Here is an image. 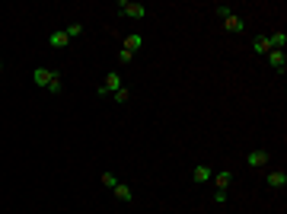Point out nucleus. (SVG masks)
I'll return each mask as SVG.
<instances>
[{
	"mask_svg": "<svg viewBox=\"0 0 287 214\" xmlns=\"http://www.w3.org/2000/svg\"><path fill=\"white\" fill-rule=\"evenodd\" d=\"M32 80H35L38 86H45V90H51L54 96H58L64 86H61V74H54V70H48V67H35L32 70Z\"/></svg>",
	"mask_w": 287,
	"mask_h": 214,
	"instance_id": "1",
	"label": "nucleus"
},
{
	"mask_svg": "<svg viewBox=\"0 0 287 214\" xmlns=\"http://www.w3.org/2000/svg\"><path fill=\"white\" fill-rule=\"evenodd\" d=\"M118 10L125 16H131V19H144V16H147V7H144V3H134V0H121Z\"/></svg>",
	"mask_w": 287,
	"mask_h": 214,
	"instance_id": "2",
	"label": "nucleus"
},
{
	"mask_svg": "<svg viewBox=\"0 0 287 214\" xmlns=\"http://www.w3.org/2000/svg\"><path fill=\"white\" fill-rule=\"evenodd\" d=\"M118 90H121V74L112 70V74L106 77V83L99 86V96H112V93H118Z\"/></svg>",
	"mask_w": 287,
	"mask_h": 214,
	"instance_id": "3",
	"label": "nucleus"
},
{
	"mask_svg": "<svg viewBox=\"0 0 287 214\" xmlns=\"http://www.w3.org/2000/svg\"><path fill=\"white\" fill-rule=\"evenodd\" d=\"M265 58H268V64H271L278 74H284V70H287V54L281 51V48H271V51L265 54Z\"/></svg>",
	"mask_w": 287,
	"mask_h": 214,
	"instance_id": "4",
	"label": "nucleus"
},
{
	"mask_svg": "<svg viewBox=\"0 0 287 214\" xmlns=\"http://www.w3.org/2000/svg\"><path fill=\"white\" fill-rule=\"evenodd\" d=\"M246 163H249L252 169L265 166V163H268V150H249V153H246Z\"/></svg>",
	"mask_w": 287,
	"mask_h": 214,
	"instance_id": "5",
	"label": "nucleus"
},
{
	"mask_svg": "<svg viewBox=\"0 0 287 214\" xmlns=\"http://www.w3.org/2000/svg\"><path fill=\"white\" fill-rule=\"evenodd\" d=\"M265 182L271 185V189H284V185H287V173H284V169H271Z\"/></svg>",
	"mask_w": 287,
	"mask_h": 214,
	"instance_id": "6",
	"label": "nucleus"
},
{
	"mask_svg": "<svg viewBox=\"0 0 287 214\" xmlns=\"http://www.w3.org/2000/svg\"><path fill=\"white\" fill-rule=\"evenodd\" d=\"M223 26H227V32H246V19H239V16H227Z\"/></svg>",
	"mask_w": 287,
	"mask_h": 214,
	"instance_id": "7",
	"label": "nucleus"
},
{
	"mask_svg": "<svg viewBox=\"0 0 287 214\" xmlns=\"http://www.w3.org/2000/svg\"><path fill=\"white\" fill-rule=\"evenodd\" d=\"M48 42H51V48H67V32L64 29H58V32H51V38H48Z\"/></svg>",
	"mask_w": 287,
	"mask_h": 214,
	"instance_id": "8",
	"label": "nucleus"
},
{
	"mask_svg": "<svg viewBox=\"0 0 287 214\" xmlns=\"http://www.w3.org/2000/svg\"><path fill=\"white\" fill-rule=\"evenodd\" d=\"M115 198H118V201H131V198H134V192H131L128 189V185H125V182H118V185H115Z\"/></svg>",
	"mask_w": 287,
	"mask_h": 214,
	"instance_id": "9",
	"label": "nucleus"
},
{
	"mask_svg": "<svg viewBox=\"0 0 287 214\" xmlns=\"http://www.w3.org/2000/svg\"><path fill=\"white\" fill-rule=\"evenodd\" d=\"M214 173H211V166L207 163H201V166H195V182H207Z\"/></svg>",
	"mask_w": 287,
	"mask_h": 214,
	"instance_id": "10",
	"label": "nucleus"
},
{
	"mask_svg": "<svg viewBox=\"0 0 287 214\" xmlns=\"http://www.w3.org/2000/svg\"><path fill=\"white\" fill-rule=\"evenodd\" d=\"M141 45H144V35H137V32H134V35H128V38H125V48H128L131 54H134Z\"/></svg>",
	"mask_w": 287,
	"mask_h": 214,
	"instance_id": "11",
	"label": "nucleus"
},
{
	"mask_svg": "<svg viewBox=\"0 0 287 214\" xmlns=\"http://www.w3.org/2000/svg\"><path fill=\"white\" fill-rule=\"evenodd\" d=\"M252 48H255V54H268V51H271V42H268V38H255Z\"/></svg>",
	"mask_w": 287,
	"mask_h": 214,
	"instance_id": "12",
	"label": "nucleus"
},
{
	"mask_svg": "<svg viewBox=\"0 0 287 214\" xmlns=\"http://www.w3.org/2000/svg\"><path fill=\"white\" fill-rule=\"evenodd\" d=\"M230 179H233V176H230V169H220L217 176H214V182H217V189H227Z\"/></svg>",
	"mask_w": 287,
	"mask_h": 214,
	"instance_id": "13",
	"label": "nucleus"
},
{
	"mask_svg": "<svg viewBox=\"0 0 287 214\" xmlns=\"http://www.w3.org/2000/svg\"><path fill=\"white\" fill-rule=\"evenodd\" d=\"M268 42H271V48H281V51H284L287 35H284V32H274V35H268Z\"/></svg>",
	"mask_w": 287,
	"mask_h": 214,
	"instance_id": "14",
	"label": "nucleus"
},
{
	"mask_svg": "<svg viewBox=\"0 0 287 214\" xmlns=\"http://www.w3.org/2000/svg\"><path fill=\"white\" fill-rule=\"evenodd\" d=\"M64 32H67V38H77V35H83V26H80V23H70Z\"/></svg>",
	"mask_w": 287,
	"mask_h": 214,
	"instance_id": "15",
	"label": "nucleus"
},
{
	"mask_svg": "<svg viewBox=\"0 0 287 214\" xmlns=\"http://www.w3.org/2000/svg\"><path fill=\"white\" fill-rule=\"evenodd\" d=\"M214 13H217L220 19H227V16H233V10H230L227 3H217V7H214Z\"/></svg>",
	"mask_w": 287,
	"mask_h": 214,
	"instance_id": "16",
	"label": "nucleus"
},
{
	"mask_svg": "<svg viewBox=\"0 0 287 214\" xmlns=\"http://www.w3.org/2000/svg\"><path fill=\"white\" fill-rule=\"evenodd\" d=\"M102 185H106V189H115V185H118V179H115L112 173H102Z\"/></svg>",
	"mask_w": 287,
	"mask_h": 214,
	"instance_id": "17",
	"label": "nucleus"
},
{
	"mask_svg": "<svg viewBox=\"0 0 287 214\" xmlns=\"http://www.w3.org/2000/svg\"><path fill=\"white\" fill-rule=\"evenodd\" d=\"M112 99L115 102H128V86H121L118 93H112Z\"/></svg>",
	"mask_w": 287,
	"mask_h": 214,
	"instance_id": "18",
	"label": "nucleus"
},
{
	"mask_svg": "<svg viewBox=\"0 0 287 214\" xmlns=\"http://www.w3.org/2000/svg\"><path fill=\"white\" fill-rule=\"evenodd\" d=\"M128 61H134V54H131L128 48H121L118 51V64H128Z\"/></svg>",
	"mask_w": 287,
	"mask_h": 214,
	"instance_id": "19",
	"label": "nucleus"
},
{
	"mask_svg": "<svg viewBox=\"0 0 287 214\" xmlns=\"http://www.w3.org/2000/svg\"><path fill=\"white\" fill-rule=\"evenodd\" d=\"M214 201H217V205H223V201H227V189H217V192H214Z\"/></svg>",
	"mask_w": 287,
	"mask_h": 214,
	"instance_id": "20",
	"label": "nucleus"
},
{
	"mask_svg": "<svg viewBox=\"0 0 287 214\" xmlns=\"http://www.w3.org/2000/svg\"><path fill=\"white\" fill-rule=\"evenodd\" d=\"M0 70H3V61H0Z\"/></svg>",
	"mask_w": 287,
	"mask_h": 214,
	"instance_id": "21",
	"label": "nucleus"
}]
</instances>
